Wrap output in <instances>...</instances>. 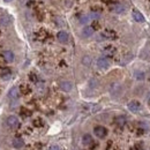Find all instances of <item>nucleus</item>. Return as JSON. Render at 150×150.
<instances>
[{
    "instance_id": "nucleus-1",
    "label": "nucleus",
    "mask_w": 150,
    "mask_h": 150,
    "mask_svg": "<svg viewBox=\"0 0 150 150\" xmlns=\"http://www.w3.org/2000/svg\"><path fill=\"white\" fill-rule=\"evenodd\" d=\"M94 134L99 139H104L106 136V134H108V129L105 127H103V126H96L94 128Z\"/></svg>"
},
{
    "instance_id": "nucleus-2",
    "label": "nucleus",
    "mask_w": 150,
    "mask_h": 150,
    "mask_svg": "<svg viewBox=\"0 0 150 150\" xmlns=\"http://www.w3.org/2000/svg\"><path fill=\"white\" fill-rule=\"evenodd\" d=\"M97 66H98L99 68H102V69H106V68H109V66H110V61L108 60L106 57H100V58L97 60Z\"/></svg>"
},
{
    "instance_id": "nucleus-3",
    "label": "nucleus",
    "mask_w": 150,
    "mask_h": 150,
    "mask_svg": "<svg viewBox=\"0 0 150 150\" xmlns=\"http://www.w3.org/2000/svg\"><path fill=\"white\" fill-rule=\"evenodd\" d=\"M128 109H129V111L133 113H136L139 112L140 110H141V104H140V102H137V100H132L128 103Z\"/></svg>"
},
{
    "instance_id": "nucleus-4",
    "label": "nucleus",
    "mask_w": 150,
    "mask_h": 150,
    "mask_svg": "<svg viewBox=\"0 0 150 150\" xmlns=\"http://www.w3.org/2000/svg\"><path fill=\"white\" fill-rule=\"evenodd\" d=\"M102 37L105 39H115L117 38V33L111 29H106L102 33Z\"/></svg>"
},
{
    "instance_id": "nucleus-5",
    "label": "nucleus",
    "mask_w": 150,
    "mask_h": 150,
    "mask_svg": "<svg viewBox=\"0 0 150 150\" xmlns=\"http://www.w3.org/2000/svg\"><path fill=\"white\" fill-rule=\"evenodd\" d=\"M7 125L12 128H15L19 126V119L15 117V115H9L7 118Z\"/></svg>"
},
{
    "instance_id": "nucleus-6",
    "label": "nucleus",
    "mask_w": 150,
    "mask_h": 150,
    "mask_svg": "<svg viewBox=\"0 0 150 150\" xmlns=\"http://www.w3.org/2000/svg\"><path fill=\"white\" fill-rule=\"evenodd\" d=\"M115 52H117V50H115V47L112 46V45H108V46H105L103 49V53L106 57H113L115 54Z\"/></svg>"
},
{
    "instance_id": "nucleus-7",
    "label": "nucleus",
    "mask_w": 150,
    "mask_h": 150,
    "mask_svg": "<svg viewBox=\"0 0 150 150\" xmlns=\"http://www.w3.org/2000/svg\"><path fill=\"white\" fill-rule=\"evenodd\" d=\"M57 38H58V40H59L60 43H62V44H65V43H67V42L69 40V36H68V34H67L66 31H59L58 35H57Z\"/></svg>"
},
{
    "instance_id": "nucleus-8",
    "label": "nucleus",
    "mask_w": 150,
    "mask_h": 150,
    "mask_svg": "<svg viewBox=\"0 0 150 150\" xmlns=\"http://www.w3.org/2000/svg\"><path fill=\"white\" fill-rule=\"evenodd\" d=\"M11 69L7 68V67H0V77L1 79H5V80H8L11 77Z\"/></svg>"
},
{
    "instance_id": "nucleus-9",
    "label": "nucleus",
    "mask_w": 150,
    "mask_h": 150,
    "mask_svg": "<svg viewBox=\"0 0 150 150\" xmlns=\"http://www.w3.org/2000/svg\"><path fill=\"white\" fill-rule=\"evenodd\" d=\"M60 88H61V90L69 93L73 89V84L69 81H62V82H60Z\"/></svg>"
},
{
    "instance_id": "nucleus-10",
    "label": "nucleus",
    "mask_w": 150,
    "mask_h": 150,
    "mask_svg": "<svg viewBox=\"0 0 150 150\" xmlns=\"http://www.w3.org/2000/svg\"><path fill=\"white\" fill-rule=\"evenodd\" d=\"M12 144H13L14 148L20 149V148H22V147L24 146V142H23V140H22L21 137H14L13 141H12Z\"/></svg>"
},
{
    "instance_id": "nucleus-11",
    "label": "nucleus",
    "mask_w": 150,
    "mask_h": 150,
    "mask_svg": "<svg viewBox=\"0 0 150 150\" xmlns=\"http://www.w3.org/2000/svg\"><path fill=\"white\" fill-rule=\"evenodd\" d=\"M8 96H9V98H12V99H18L20 96V90L16 87H13V88H11V90H9V93H8Z\"/></svg>"
},
{
    "instance_id": "nucleus-12",
    "label": "nucleus",
    "mask_w": 150,
    "mask_h": 150,
    "mask_svg": "<svg viewBox=\"0 0 150 150\" xmlns=\"http://www.w3.org/2000/svg\"><path fill=\"white\" fill-rule=\"evenodd\" d=\"M132 15H133V19L135 20L136 22H143V21H144V16L142 15V13H140V12L136 11V9L133 11Z\"/></svg>"
},
{
    "instance_id": "nucleus-13",
    "label": "nucleus",
    "mask_w": 150,
    "mask_h": 150,
    "mask_svg": "<svg viewBox=\"0 0 150 150\" xmlns=\"http://www.w3.org/2000/svg\"><path fill=\"white\" fill-rule=\"evenodd\" d=\"M2 56L6 59L7 62H13V61H14V53H13L12 51H5V52L2 53Z\"/></svg>"
},
{
    "instance_id": "nucleus-14",
    "label": "nucleus",
    "mask_w": 150,
    "mask_h": 150,
    "mask_svg": "<svg viewBox=\"0 0 150 150\" xmlns=\"http://www.w3.org/2000/svg\"><path fill=\"white\" fill-rule=\"evenodd\" d=\"M111 11H113L114 13H118V14H120V13H122L124 11H125V7L122 6V5H120V4H114V6L111 7Z\"/></svg>"
},
{
    "instance_id": "nucleus-15",
    "label": "nucleus",
    "mask_w": 150,
    "mask_h": 150,
    "mask_svg": "<svg viewBox=\"0 0 150 150\" xmlns=\"http://www.w3.org/2000/svg\"><path fill=\"white\" fill-rule=\"evenodd\" d=\"M93 34H94V29H93L91 27H86V28H83V30H82L83 37H90Z\"/></svg>"
},
{
    "instance_id": "nucleus-16",
    "label": "nucleus",
    "mask_w": 150,
    "mask_h": 150,
    "mask_svg": "<svg viewBox=\"0 0 150 150\" xmlns=\"http://www.w3.org/2000/svg\"><path fill=\"white\" fill-rule=\"evenodd\" d=\"M35 36H36V38L39 39V40H44L45 38L47 37V33H46L45 30H43V29H42V30H38L37 33L35 34Z\"/></svg>"
},
{
    "instance_id": "nucleus-17",
    "label": "nucleus",
    "mask_w": 150,
    "mask_h": 150,
    "mask_svg": "<svg viewBox=\"0 0 150 150\" xmlns=\"http://www.w3.org/2000/svg\"><path fill=\"white\" fill-rule=\"evenodd\" d=\"M82 143H83L84 146H90V144L93 143V137H91L89 134L83 135V137H82Z\"/></svg>"
},
{
    "instance_id": "nucleus-18",
    "label": "nucleus",
    "mask_w": 150,
    "mask_h": 150,
    "mask_svg": "<svg viewBox=\"0 0 150 150\" xmlns=\"http://www.w3.org/2000/svg\"><path fill=\"white\" fill-rule=\"evenodd\" d=\"M30 91H31V89H30V87L27 86V84H22V86L20 87V93H21L22 95L30 94Z\"/></svg>"
},
{
    "instance_id": "nucleus-19",
    "label": "nucleus",
    "mask_w": 150,
    "mask_h": 150,
    "mask_svg": "<svg viewBox=\"0 0 150 150\" xmlns=\"http://www.w3.org/2000/svg\"><path fill=\"white\" fill-rule=\"evenodd\" d=\"M9 21H11V19H9L7 15H4V16L0 18V24H2V25H7V24L9 23Z\"/></svg>"
},
{
    "instance_id": "nucleus-20",
    "label": "nucleus",
    "mask_w": 150,
    "mask_h": 150,
    "mask_svg": "<svg viewBox=\"0 0 150 150\" xmlns=\"http://www.w3.org/2000/svg\"><path fill=\"white\" fill-rule=\"evenodd\" d=\"M34 125H35L36 127H42V126H44V121H43L40 118H37V119L34 120Z\"/></svg>"
},
{
    "instance_id": "nucleus-21",
    "label": "nucleus",
    "mask_w": 150,
    "mask_h": 150,
    "mask_svg": "<svg viewBox=\"0 0 150 150\" xmlns=\"http://www.w3.org/2000/svg\"><path fill=\"white\" fill-rule=\"evenodd\" d=\"M82 62L86 65V66H90V64H91V58L90 57H84L83 58V60H82Z\"/></svg>"
},
{
    "instance_id": "nucleus-22",
    "label": "nucleus",
    "mask_w": 150,
    "mask_h": 150,
    "mask_svg": "<svg viewBox=\"0 0 150 150\" xmlns=\"http://www.w3.org/2000/svg\"><path fill=\"white\" fill-rule=\"evenodd\" d=\"M134 76H135V79H137V80H143V77H144V75H143L142 72H136V73L134 74Z\"/></svg>"
},
{
    "instance_id": "nucleus-23",
    "label": "nucleus",
    "mask_w": 150,
    "mask_h": 150,
    "mask_svg": "<svg viewBox=\"0 0 150 150\" xmlns=\"http://www.w3.org/2000/svg\"><path fill=\"white\" fill-rule=\"evenodd\" d=\"M21 115H23V117H29V115H30V111L23 108V109L21 110Z\"/></svg>"
},
{
    "instance_id": "nucleus-24",
    "label": "nucleus",
    "mask_w": 150,
    "mask_h": 150,
    "mask_svg": "<svg viewBox=\"0 0 150 150\" xmlns=\"http://www.w3.org/2000/svg\"><path fill=\"white\" fill-rule=\"evenodd\" d=\"M117 124H119L120 126H122L125 124V118L124 117H118L117 118Z\"/></svg>"
},
{
    "instance_id": "nucleus-25",
    "label": "nucleus",
    "mask_w": 150,
    "mask_h": 150,
    "mask_svg": "<svg viewBox=\"0 0 150 150\" xmlns=\"http://www.w3.org/2000/svg\"><path fill=\"white\" fill-rule=\"evenodd\" d=\"M88 20H89V18H88L87 15H82V16H80V22H81V23H87Z\"/></svg>"
},
{
    "instance_id": "nucleus-26",
    "label": "nucleus",
    "mask_w": 150,
    "mask_h": 150,
    "mask_svg": "<svg viewBox=\"0 0 150 150\" xmlns=\"http://www.w3.org/2000/svg\"><path fill=\"white\" fill-rule=\"evenodd\" d=\"M99 27H100V25H99V23H98V22H97V21H94V23H93V25H91V28H93V29H98V28H99Z\"/></svg>"
},
{
    "instance_id": "nucleus-27",
    "label": "nucleus",
    "mask_w": 150,
    "mask_h": 150,
    "mask_svg": "<svg viewBox=\"0 0 150 150\" xmlns=\"http://www.w3.org/2000/svg\"><path fill=\"white\" fill-rule=\"evenodd\" d=\"M49 150H60V148H59L58 146H56V144H54V146H51Z\"/></svg>"
},
{
    "instance_id": "nucleus-28",
    "label": "nucleus",
    "mask_w": 150,
    "mask_h": 150,
    "mask_svg": "<svg viewBox=\"0 0 150 150\" xmlns=\"http://www.w3.org/2000/svg\"><path fill=\"white\" fill-rule=\"evenodd\" d=\"M5 61H6V59L4 58V56H2V54H0V65H1V64H4Z\"/></svg>"
},
{
    "instance_id": "nucleus-29",
    "label": "nucleus",
    "mask_w": 150,
    "mask_h": 150,
    "mask_svg": "<svg viewBox=\"0 0 150 150\" xmlns=\"http://www.w3.org/2000/svg\"><path fill=\"white\" fill-rule=\"evenodd\" d=\"M30 80H33V81H36V75L30 74Z\"/></svg>"
},
{
    "instance_id": "nucleus-30",
    "label": "nucleus",
    "mask_w": 150,
    "mask_h": 150,
    "mask_svg": "<svg viewBox=\"0 0 150 150\" xmlns=\"http://www.w3.org/2000/svg\"><path fill=\"white\" fill-rule=\"evenodd\" d=\"M147 100H148V103L150 104V91L148 93V95H147Z\"/></svg>"
},
{
    "instance_id": "nucleus-31",
    "label": "nucleus",
    "mask_w": 150,
    "mask_h": 150,
    "mask_svg": "<svg viewBox=\"0 0 150 150\" xmlns=\"http://www.w3.org/2000/svg\"><path fill=\"white\" fill-rule=\"evenodd\" d=\"M5 2H11V1H13V0H4Z\"/></svg>"
},
{
    "instance_id": "nucleus-32",
    "label": "nucleus",
    "mask_w": 150,
    "mask_h": 150,
    "mask_svg": "<svg viewBox=\"0 0 150 150\" xmlns=\"http://www.w3.org/2000/svg\"><path fill=\"white\" fill-rule=\"evenodd\" d=\"M0 49H1V45H0Z\"/></svg>"
}]
</instances>
